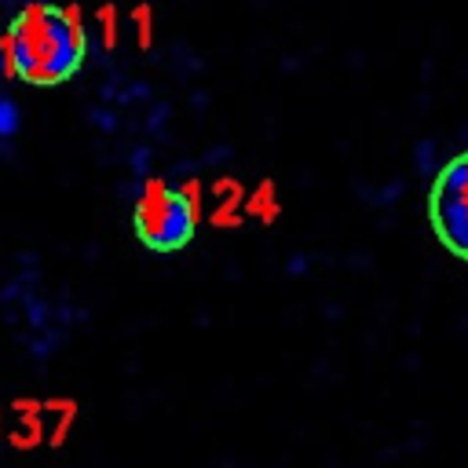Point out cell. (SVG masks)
Listing matches in <instances>:
<instances>
[{"mask_svg": "<svg viewBox=\"0 0 468 468\" xmlns=\"http://www.w3.org/2000/svg\"><path fill=\"white\" fill-rule=\"evenodd\" d=\"M11 44V73L26 84L51 88L69 80L88 51L80 11L69 4L33 0L7 26Z\"/></svg>", "mask_w": 468, "mask_h": 468, "instance_id": "cell-1", "label": "cell"}, {"mask_svg": "<svg viewBox=\"0 0 468 468\" xmlns=\"http://www.w3.org/2000/svg\"><path fill=\"white\" fill-rule=\"evenodd\" d=\"M135 238L154 252H179L190 245L197 230V208L194 197L179 186H168L165 179H146L135 208H132Z\"/></svg>", "mask_w": 468, "mask_h": 468, "instance_id": "cell-2", "label": "cell"}, {"mask_svg": "<svg viewBox=\"0 0 468 468\" xmlns=\"http://www.w3.org/2000/svg\"><path fill=\"white\" fill-rule=\"evenodd\" d=\"M428 219L439 241L453 256L468 260V150L450 157L435 176L428 194Z\"/></svg>", "mask_w": 468, "mask_h": 468, "instance_id": "cell-3", "label": "cell"}, {"mask_svg": "<svg viewBox=\"0 0 468 468\" xmlns=\"http://www.w3.org/2000/svg\"><path fill=\"white\" fill-rule=\"evenodd\" d=\"M11 410H15V413H22L18 428L11 431V442H15V446H22V450H26V446H33V442H40V420H37V413H40L44 406H40V402H26V399H22V402H15Z\"/></svg>", "mask_w": 468, "mask_h": 468, "instance_id": "cell-4", "label": "cell"}, {"mask_svg": "<svg viewBox=\"0 0 468 468\" xmlns=\"http://www.w3.org/2000/svg\"><path fill=\"white\" fill-rule=\"evenodd\" d=\"M15 132H18V106L0 95V139H7Z\"/></svg>", "mask_w": 468, "mask_h": 468, "instance_id": "cell-5", "label": "cell"}, {"mask_svg": "<svg viewBox=\"0 0 468 468\" xmlns=\"http://www.w3.org/2000/svg\"><path fill=\"white\" fill-rule=\"evenodd\" d=\"M48 406H55V410H66V413H73V406H66V402H48ZM66 424H69V417H62V420H58V431L51 435V442H62V431H66Z\"/></svg>", "mask_w": 468, "mask_h": 468, "instance_id": "cell-6", "label": "cell"}]
</instances>
